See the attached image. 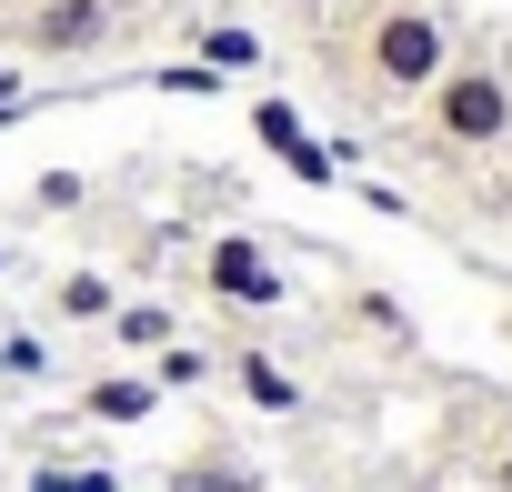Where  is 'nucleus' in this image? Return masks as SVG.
Segmentation results:
<instances>
[{
  "label": "nucleus",
  "mask_w": 512,
  "mask_h": 492,
  "mask_svg": "<svg viewBox=\"0 0 512 492\" xmlns=\"http://www.w3.org/2000/svg\"><path fill=\"white\" fill-rule=\"evenodd\" d=\"M251 131H262V151H272L292 181H312V191H332V181H342V151H322V141H312V121H302L292 101H272V91H262V101H251Z\"/></svg>",
  "instance_id": "obj_5"
},
{
  "label": "nucleus",
  "mask_w": 512,
  "mask_h": 492,
  "mask_svg": "<svg viewBox=\"0 0 512 492\" xmlns=\"http://www.w3.org/2000/svg\"><path fill=\"white\" fill-rule=\"evenodd\" d=\"M51 312H61V322H111V312H121V282H111V272H61V282H51Z\"/></svg>",
  "instance_id": "obj_8"
},
{
  "label": "nucleus",
  "mask_w": 512,
  "mask_h": 492,
  "mask_svg": "<svg viewBox=\"0 0 512 492\" xmlns=\"http://www.w3.org/2000/svg\"><path fill=\"white\" fill-rule=\"evenodd\" d=\"M422 141L442 161H482L512 141V61L502 51H452V71L422 91Z\"/></svg>",
  "instance_id": "obj_2"
},
{
  "label": "nucleus",
  "mask_w": 512,
  "mask_h": 492,
  "mask_svg": "<svg viewBox=\"0 0 512 492\" xmlns=\"http://www.w3.org/2000/svg\"><path fill=\"white\" fill-rule=\"evenodd\" d=\"M492 492H512V422H502V442H492Z\"/></svg>",
  "instance_id": "obj_18"
},
{
  "label": "nucleus",
  "mask_w": 512,
  "mask_h": 492,
  "mask_svg": "<svg viewBox=\"0 0 512 492\" xmlns=\"http://www.w3.org/2000/svg\"><path fill=\"white\" fill-rule=\"evenodd\" d=\"M0 382H51V342L41 332H11V342H0Z\"/></svg>",
  "instance_id": "obj_13"
},
{
  "label": "nucleus",
  "mask_w": 512,
  "mask_h": 492,
  "mask_svg": "<svg viewBox=\"0 0 512 492\" xmlns=\"http://www.w3.org/2000/svg\"><path fill=\"white\" fill-rule=\"evenodd\" d=\"M332 11H342V0H282V21H302V31H322Z\"/></svg>",
  "instance_id": "obj_17"
},
{
  "label": "nucleus",
  "mask_w": 512,
  "mask_h": 492,
  "mask_svg": "<svg viewBox=\"0 0 512 492\" xmlns=\"http://www.w3.org/2000/svg\"><path fill=\"white\" fill-rule=\"evenodd\" d=\"M452 11L442 0H362L352 11V51H342V71L382 101V111H402V101H422L442 71H452Z\"/></svg>",
  "instance_id": "obj_1"
},
{
  "label": "nucleus",
  "mask_w": 512,
  "mask_h": 492,
  "mask_svg": "<svg viewBox=\"0 0 512 492\" xmlns=\"http://www.w3.org/2000/svg\"><path fill=\"white\" fill-rule=\"evenodd\" d=\"M81 201H91V181H81V171H41V181H31V211H51V221H61V211H81Z\"/></svg>",
  "instance_id": "obj_14"
},
{
  "label": "nucleus",
  "mask_w": 512,
  "mask_h": 492,
  "mask_svg": "<svg viewBox=\"0 0 512 492\" xmlns=\"http://www.w3.org/2000/svg\"><path fill=\"white\" fill-rule=\"evenodd\" d=\"M21 61L41 71H71V61H101L121 41V0H11V21H0Z\"/></svg>",
  "instance_id": "obj_3"
},
{
  "label": "nucleus",
  "mask_w": 512,
  "mask_h": 492,
  "mask_svg": "<svg viewBox=\"0 0 512 492\" xmlns=\"http://www.w3.org/2000/svg\"><path fill=\"white\" fill-rule=\"evenodd\" d=\"M221 372L241 382V402H251V412H282V422L302 412V382H292V372H282L262 342H231V352H221Z\"/></svg>",
  "instance_id": "obj_6"
},
{
  "label": "nucleus",
  "mask_w": 512,
  "mask_h": 492,
  "mask_svg": "<svg viewBox=\"0 0 512 492\" xmlns=\"http://www.w3.org/2000/svg\"><path fill=\"white\" fill-rule=\"evenodd\" d=\"M201 61H211V71H262V31L211 21V31H201Z\"/></svg>",
  "instance_id": "obj_12"
},
{
  "label": "nucleus",
  "mask_w": 512,
  "mask_h": 492,
  "mask_svg": "<svg viewBox=\"0 0 512 492\" xmlns=\"http://www.w3.org/2000/svg\"><path fill=\"white\" fill-rule=\"evenodd\" d=\"M171 492H251V472H241V452H191L171 472Z\"/></svg>",
  "instance_id": "obj_11"
},
{
  "label": "nucleus",
  "mask_w": 512,
  "mask_h": 492,
  "mask_svg": "<svg viewBox=\"0 0 512 492\" xmlns=\"http://www.w3.org/2000/svg\"><path fill=\"white\" fill-rule=\"evenodd\" d=\"M201 292L231 302V312H282V302H292V272H282L251 231H221V241H201Z\"/></svg>",
  "instance_id": "obj_4"
},
{
  "label": "nucleus",
  "mask_w": 512,
  "mask_h": 492,
  "mask_svg": "<svg viewBox=\"0 0 512 492\" xmlns=\"http://www.w3.org/2000/svg\"><path fill=\"white\" fill-rule=\"evenodd\" d=\"M151 402H161V382H151V372H101V382L81 392V412H91V422H151Z\"/></svg>",
  "instance_id": "obj_7"
},
{
  "label": "nucleus",
  "mask_w": 512,
  "mask_h": 492,
  "mask_svg": "<svg viewBox=\"0 0 512 492\" xmlns=\"http://www.w3.org/2000/svg\"><path fill=\"white\" fill-rule=\"evenodd\" d=\"M31 492H121V472H111V462H101V472H61V462H41Z\"/></svg>",
  "instance_id": "obj_15"
},
{
  "label": "nucleus",
  "mask_w": 512,
  "mask_h": 492,
  "mask_svg": "<svg viewBox=\"0 0 512 492\" xmlns=\"http://www.w3.org/2000/svg\"><path fill=\"white\" fill-rule=\"evenodd\" d=\"M151 382H161V392H201V382H221V352H211V342H181V332H171V342L151 352Z\"/></svg>",
  "instance_id": "obj_9"
},
{
  "label": "nucleus",
  "mask_w": 512,
  "mask_h": 492,
  "mask_svg": "<svg viewBox=\"0 0 512 492\" xmlns=\"http://www.w3.org/2000/svg\"><path fill=\"white\" fill-rule=\"evenodd\" d=\"M101 332H111V342H121V352H161V342H171V332H181V322H171V312H161V302H121V312H111V322H101Z\"/></svg>",
  "instance_id": "obj_10"
},
{
  "label": "nucleus",
  "mask_w": 512,
  "mask_h": 492,
  "mask_svg": "<svg viewBox=\"0 0 512 492\" xmlns=\"http://www.w3.org/2000/svg\"><path fill=\"white\" fill-rule=\"evenodd\" d=\"M352 312H362V322H372V332H392V342H412V322H402V302H382V292H362V302H352Z\"/></svg>",
  "instance_id": "obj_16"
}]
</instances>
